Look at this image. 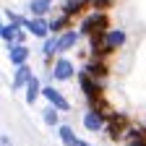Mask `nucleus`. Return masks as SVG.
<instances>
[{"label": "nucleus", "mask_w": 146, "mask_h": 146, "mask_svg": "<svg viewBox=\"0 0 146 146\" xmlns=\"http://www.w3.org/2000/svg\"><path fill=\"white\" fill-rule=\"evenodd\" d=\"M78 89H81V94H84V99H86V104L89 107H102V104H107L104 102V81H99V78H94L91 73H86L84 68L78 70Z\"/></svg>", "instance_id": "1"}, {"label": "nucleus", "mask_w": 146, "mask_h": 146, "mask_svg": "<svg viewBox=\"0 0 146 146\" xmlns=\"http://www.w3.org/2000/svg\"><path fill=\"white\" fill-rule=\"evenodd\" d=\"M78 29H81L84 36H91L97 31H110V16H107V11H91L89 16L81 18Z\"/></svg>", "instance_id": "2"}, {"label": "nucleus", "mask_w": 146, "mask_h": 146, "mask_svg": "<svg viewBox=\"0 0 146 146\" xmlns=\"http://www.w3.org/2000/svg\"><path fill=\"white\" fill-rule=\"evenodd\" d=\"M50 76H52V81H60V84L76 78V76H78L76 63H73L70 58H65V55H58V58H55V63L50 65Z\"/></svg>", "instance_id": "3"}, {"label": "nucleus", "mask_w": 146, "mask_h": 146, "mask_svg": "<svg viewBox=\"0 0 146 146\" xmlns=\"http://www.w3.org/2000/svg\"><path fill=\"white\" fill-rule=\"evenodd\" d=\"M133 123L128 120L123 112H110V117H107V125H104V133L110 136V141H120V138H125V133H128V128H131Z\"/></svg>", "instance_id": "4"}, {"label": "nucleus", "mask_w": 146, "mask_h": 146, "mask_svg": "<svg viewBox=\"0 0 146 146\" xmlns=\"http://www.w3.org/2000/svg\"><path fill=\"white\" fill-rule=\"evenodd\" d=\"M42 99L47 102V104H52V107H58L60 112H70V102L65 99V94L60 89H55L52 84H47L44 89H42Z\"/></svg>", "instance_id": "5"}, {"label": "nucleus", "mask_w": 146, "mask_h": 146, "mask_svg": "<svg viewBox=\"0 0 146 146\" xmlns=\"http://www.w3.org/2000/svg\"><path fill=\"white\" fill-rule=\"evenodd\" d=\"M26 31L36 39H47L50 36V18L47 16H29L26 18Z\"/></svg>", "instance_id": "6"}, {"label": "nucleus", "mask_w": 146, "mask_h": 146, "mask_svg": "<svg viewBox=\"0 0 146 146\" xmlns=\"http://www.w3.org/2000/svg\"><path fill=\"white\" fill-rule=\"evenodd\" d=\"M60 36V55H65V52H70V50H76L78 47V42H81V29H65L63 34H58Z\"/></svg>", "instance_id": "7"}, {"label": "nucleus", "mask_w": 146, "mask_h": 146, "mask_svg": "<svg viewBox=\"0 0 146 146\" xmlns=\"http://www.w3.org/2000/svg\"><path fill=\"white\" fill-rule=\"evenodd\" d=\"M84 70L91 73V76L99 78V81H107V76H110V65H107V60H102V58L86 60V63H84Z\"/></svg>", "instance_id": "8"}, {"label": "nucleus", "mask_w": 146, "mask_h": 146, "mask_svg": "<svg viewBox=\"0 0 146 146\" xmlns=\"http://www.w3.org/2000/svg\"><path fill=\"white\" fill-rule=\"evenodd\" d=\"M29 58H31V50H29L26 44H11V47H8V60H11V65H13V68L26 65V63H29Z\"/></svg>", "instance_id": "9"}, {"label": "nucleus", "mask_w": 146, "mask_h": 146, "mask_svg": "<svg viewBox=\"0 0 146 146\" xmlns=\"http://www.w3.org/2000/svg\"><path fill=\"white\" fill-rule=\"evenodd\" d=\"M31 68H29V63L26 65H18L16 70H13V81H11V89L13 91H21V89H26V84L31 81Z\"/></svg>", "instance_id": "10"}, {"label": "nucleus", "mask_w": 146, "mask_h": 146, "mask_svg": "<svg viewBox=\"0 0 146 146\" xmlns=\"http://www.w3.org/2000/svg\"><path fill=\"white\" fill-rule=\"evenodd\" d=\"M125 42H128L125 29H110L107 36H104V47H107V50H112V52H117L120 47H125Z\"/></svg>", "instance_id": "11"}, {"label": "nucleus", "mask_w": 146, "mask_h": 146, "mask_svg": "<svg viewBox=\"0 0 146 146\" xmlns=\"http://www.w3.org/2000/svg\"><path fill=\"white\" fill-rule=\"evenodd\" d=\"M86 8H91V0H63L60 3V13H65V16H81Z\"/></svg>", "instance_id": "12"}, {"label": "nucleus", "mask_w": 146, "mask_h": 146, "mask_svg": "<svg viewBox=\"0 0 146 146\" xmlns=\"http://www.w3.org/2000/svg\"><path fill=\"white\" fill-rule=\"evenodd\" d=\"M42 89H44V86H42V81L36 78V76H31V81H29V84H26V89H24V102H26L29 107H34V104H36V99L42 97Z\"/></svg>", "instance_id": "13"}, {"label": "nucleus", "mask_w": 146, "mask_h": 146, "mask_svg": "<svg viewBox=\"0 0 146 146\" xmlns=\"http://www.w3.org/2000/svg\"><path fill=\"white\" fill-rule=\"evenodd\" d=\"M70 21H73V18H70V16H65V13L50 18V34H63L65 29H70Z\"/></svg>", "instance_id": "14"}, {"label": "nucleus", "mask_w": 146, "mask_h": 146, "mask_svg": "<svg viewBox=\"0 0 146 146\" xmlns=\"http://www.w3.org/2000/svg\"><path fill=\"white\" fill-rule=\"evenodd\" d=\"M52 11V0H29V13L31 16H47Z\"/></svg>", "instance_id": "15"}, {"label": "nucleus", "mask_w": 146, "mask_h": 146, "mask_svg": "<svg viewBox=\"0 0 146 146\" xmlns=\"http://www.w3.org/2000/svg\"><path fill=\"white\" fill-rule=\"evenodd\" d=\"M42 120H44V125H50V128H58V125H60V110L52 107V104H47L44 112H42Z\"/></svg>", "instance_id": "16"}, {"label": "nucleus", "mask_w": 146, "mask_h": 146, "mask_svg": "<svg viewBox=\"0 0 146 146\" xmlns=\"http://www.w3.org/2000/svg\"><path fill=\"white\" fill-rule=\"evenodd\" d=\"M21 29V26H13L11 21H5L3 24V29H0V36H3V42H5V47H11V44H16V31Z\"/></svg>", "instance_id": "17"}, {"label": "nucleus", "mask_w": 146, "mask_h": 146, "mask_svg": "<svg viewBox=\"0 0 146 146\" xmlns=\"http://www.w3.org/2000/svg\"><path fill=\"white\" fill-rule=\"evenodd\" d=\"M58 136H60V141L65 146H70L73 141H76V131H73L70 125H58Z\"/></svg>", "instance_id": "18"}, {"label": "nucleus", "mask_w": 146, "mask_h": 146, "mask_svg": "<svg viewBox=\"0 0 146 146\" xmlns=\"http://www.w3.org/2000/svg\"><path fill=\"white\" fill-rule=\"evenodd\" d=\"M5 18H8L13 26H24V29H26V16H21V13H16V11L5 8Z\"/></svg>", "instance_id": "19"}, {"label": "nucleus", "mask_w": 146, "mask_h": 146, "mask_svg": "<svg viewBox=\"0 0 146 146\" xmlns=\"http://www.w3.org/2000/svg\"><path fill=\"white\" fill-rule=\"evenodd\" d=\"M117 0H91V11H110Z\"/></svg>", "instance_id": "20"}, {"label": "nucleus", "mask_w": 146, "mask_h": 146, "mask_svg": "<svg viewBox=\"0 0 146 146\" xmlns=\"http://www.w3.org/2000/svg\"><path fill=\"white\" fill-rule=\"evenodd\" d=\"M0 146H13V141H11V136H8V133L0 136Z\"/></svg>", "instance_id": "21"}, {"label": "nucleus", "mask_w": 146, "mask_h": 146, "mask_svg": "<svg viewBox=\"0 0 146 146\" xmlns=\"http://www.w3.org/2000/svg\"><path fill=\"white\" fill-rule=\"evenodd\" d=\"M70 146H91V143H86V141H84V138H78V136H76V141H73V143H70Z\"/></svg>", "instance_id": "22"}]
</instances>
